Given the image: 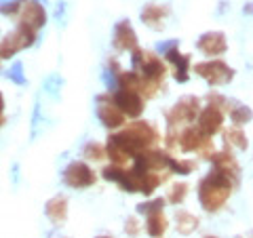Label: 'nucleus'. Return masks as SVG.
Returning a JSON list of instances; mask_svg holds the SVG:
<instances>
[{"label": "nucleus", "mask_w": 253, "mask_h": 238, "mask_svg": "<svg viewBox=\"0 0 253 238\" xmlns=\"http://www.w3.org/2000/svg\"><path fill=\"white\" fill-rule=\"evenodd\" d=\"M158 139H161V135H158V131L152 124L146 120H135L126 129L110 135L106 144V156L112 160V164L125 166L129 160L139 156L144 150L152 148Z\"/></svg>", "instance_id": "1"}, {"label": "nucleus", "mask_w": 253, "mask_h": 238, "mask_svg": "<svg viewBox=\"0 0 253 238\" xmlns=\"http://www.w3.org/2000/svg\"><path fill=\"white\" fill-rule=\"evenodd\" d=\"M232 188H234V181L228 175H224V173H219L215 169L207 173L199 184V202L203 211L207 213L221 211L232 194Z\"/></svg>", "instance_id": "2"}, {"label": "nucleus", "mask_w": 253, "mask_h": 238, "mask_svg": "<svg viewBox=\"0 0 253 238\" xmlns=\"http://www.w3.org/2000/svg\"><path fill=\"white\" fill-rule=\"evenodd\" d=\"M199 112H201V99L192 97V95L181 97L177 104L165 114V118H167V129H179V126H184V124L194 122V118L199 116Z\"/></svg>", "instance_id": "3"}, {"label": "nucleus", "mask_w": 253, "mask_h": 238, "mask_svg": "<svg viewBox=\"0 0 253 238\" xmlns=\"http://www.w3.org/2000/svg\"><path fill=\"white\" fill-rule=\"evenodd\" d=\"M194 72L199 74L209 86H221L228 84L234 78V70L221 59H211V61H201L194 66Z\"/></svg>", "instance_id": "4"}, {"label": "nucleus", "mask_w": 253, "mask_h": 238, "mask_svg": "<svg viewBox=\"0 0 253 238\" xmlns=\"http://www.w3.org/2000/svg\"><path fill=\"white\" fill-rule=\"evenodd\" d=\"M181 152H205V158L213 156V137H207L199 126H186L177 135Z\"/></svg>", "instance_id": "5"}, {"label": "nucleus", "mask_w": 253, "mask_h": 238, "mask_svg": "<svg viewBox=\"0 0 253 238\" xmlns=\"http://www.w3.org/2000/svg\"><path fill=\"white\" fill-rule=\"evenodd\" d=\"M34 42H36V32L26 26H19L13 34L2 38V42H0V59H11L15 53L28 49Z\"/></svg>", "instance_id": "6"}, {"label": "nucleus", "mask_w": 253, "mask_h": 238, "mask_svg": "<svg viewBox=\"0 0 253 238\" xmlns=\"http://www.w3.org/2000/svg\"><path fill=\"white\" fill-rule=\"evenodd\" d=\"M61 177L68 188H78V190L91 188V186H95V181H97L95 171L86 162H70L66 169H63Z\"/></svg>", "instance_id": "7"}, {"label": "nucleus", "mask_w": 253, "mask_h": 238, "mask_svg": "<svg viewBox=\"0 0 253 238\" xmlns=\"http://www.w3.org/2000/svg\"><path fill=\"white\" fill-rule=\"evenodd\" d=\"M112 104L121 110L125 114V118H139L144 114V108H146V101L139 93H133V91H125V89H118L112 95Z\"/></svg>", "instance_id": "8"}, {"label": "nucleus", "mask_w": 253, "mask_h": 238, "mask_svg": "<svg viewBox=\"0 0 253 238\" xmlns=\"http://www.w3.org/2000/svg\"><path fill=\"white\" fill-rule=\"evenodd\" d=\"M17 17H19V26H26L30 30L38 32L46 23V11L38 0H23Z\"/></svg>", "instance_id": "9"}, {"label": "nucleus", "mask_w": 253, "mask_h": 238, "mask_svg": "<svg viewBox=\"0 0 253 238\" xmlns=\"http://www.w3.org/2000/svg\"><path fill=\"white\" fill-rule=\"evenodd\" d=\"M97 116L106 129H118L125 124V114L112 104V95H99L97 97Z\"/></svg>", "instance_id": "10"}, {"label": "nucleus", "mask_w": 253, "mask_h": 238, "mask_svg": "<svg viewBox=\"0 0 253 238\" xmlns=\"http://www.w3.org/2000/svg\"><path fill=\"white\" fill-rule=\"evenodd\" d=\"M163 49H165V59L175 68V80L186 82L190 78V55H181L177 42H169Z\"/></svg>", "instance_id": "11"}, {"label": "nucleus", "mask_w": 253, "mask_h": 238, "mask_svg": "<svg viewBox=\"0 0 253 238\" xmlns=\"http://www.w3.org/2000/svg\"><path fill=\"white\" fill-rule=\"evenodd\" d=\"M209 160L213 162V169L219 171V173H224V175L230 177L234 184L239 181V175H241V166L239 162H236V158L234 154L230 152V146L226 144V148L221 150V152H213V156L209 158Z\"/></svg>", "instance_id": "12"}, {"label": "nucleus", "mask_w": 253, "mask_h": 238, "mask_svg": "<svg viewBox=\"0 0 253 238\" xmlns=\"http://www.w3.org/2000/svg\"><path fill=\"white\" fill-rule=\"evenodd\" d=\"M196 49L207 57H219L228 51V40L224 36V32H205L196 42Z\"/></svg>", "instance_id": "13"}, {"label": "nucleus", "mask_w": 253, "mask_h": 238, "mask_svg": "<svg viewBox=\"0 0 253 238\" xmlns=\"http://www.w3.org/2000/svg\"><path fill=\"white\" fill-rule=\"evenodd\" d=\"M199 122H196V126L207 135V137H213L215 133L221 131V126H224V112H221L219 108L215 106H207V108H203L201 112H199Z\"/></svg>", "instance_id": "14"}, {"label": "nucleus", "mask_w": 253, "mask_h": 238, "mask_svg": "<svg viewBox=\"0 0 253 238\" xmlns=\"http://www.w3.org/2000/svg\"><path fill=\"white\" fill-rule=\"evenodd\" d=\"M112 44L116 51H133L137 49V34L133 30L129 19H123L114 26V36H112Z\"/></svg>", "instance_id": "15"}, {"label": "nucleus", "mask_w": 253, "mask_h": 238, "mask_svg": "<svg viewBox=\"0 0 253 238\" xmlns=\"http://www.w3.org/2000/svg\"><path fill=\"white\" fill-rule=\"evenodd\" d=\"M167 13H169L167 6L148 4V6H144V11H141V21H144L148 28H152V30H161L165 17H167Z\"/></svg>", "instance_id": "16"}, {"label": "nucleus", "mask_w": 253, "mask_h": 238, "mask_svg": "<svg viewBox=\"0 0 253 238\" xmlns=\"http://www.w3.org/2000/svg\"><path fill=\"white\" fill-rule=\"evenodd\" d=\"M46 215H49L51 221L55 224H61V221H66L68 217V198L66 196H55L51 198L49 202H46Z\"/></svg>", "instance_id": "17"}, {"label": "nucleus", "mask_w": 253, "mask_h": 238, "mask_svg": "<svg viewBox=\"0 0 253 238\" xmlns=\"http://www.w3.org/2000/svg\"><path fill=\"white\" fill-rule=\"evenodd\" d=\"M167 228H169V221H167V217L163 215V211L150 213V215H146V232H148V236L161 238Z\"/></svg>", "instance_id": "18"}, {"label": "nucleus", "mask_w": 253, "mask_h": 238, "mask_svg": "<svg viewBox=\"0 0 253 238\" xmlns=\"http://www.w3.org/2000/svg\"><path fill=\"white\" fill-rule=\"evenodd\" d=\"M175 226H177V232L179 234H192L196 228H199V217L192 215V213H188V211H179L177 215H175Z\"/></svg>", "instance_id": "19"}, {"label": "nucleus", "mask_w": 253, "mask_h": 238, "mask_svg": "<svg viewBox=\"0 0 253 238\" xmlns=\"http://www.w3.org/2000/svg\"><path fill=\"white\" fill-rule=\"evenodd\" d=\"M224 139L228 146H234L239 150H247L249 148V141L245 137V133L239 129V126H232V129H226L224 131Z\"/></svg>", "instance_id": "20"}, {"label": "nucleus", "mask_w": 253, "mask_h": 238, "mask_svg": "<svg viewBox=\"0 0 253 238\" xmlns=\"http://www.w3.org/2000/svg\"><path fill=\"white\" fill-rule=\"evenodd\" d=\"M230 120L234 126H241V124H247L251 118H253V112H251V108L247 106H243V104H236V106H230Z\"/></svg>", "instance_id": "21"}, {"label": "nucleus", "mask_w": 253, "mask_h": 238, "mask_svg": "<svg viewBox=\"0 0 253 238\" xmlns=\"http://www.w3.org/2000/svg\"><path fill=\"white\" fill-rule=\"evenodd\" d=\"M186 194H188V184H184V181H179V184H173L169 188L167 192V200L171 204H181L186 200Z\"/></svg>", "instance_id": "22"}, {"label": "nucleus", "mask_w": 253, "mask_h": 238, "mask_svg": "<svg viewBox=\"0 0 253 238\" xmlns=\"http://www.w3.org/2000/svg\"><path fill=\"white\" fill-rule=\"evenodd\" d=\"M83 152H84V158H89V160H93V162H99V160H104L106 158V148L101 146V144H86L84 148H83Z\"/></svg>", "instance_id": "23"}, {"label": "nucleus", "mask_w": 253, "mask_h": 238, "mask_svg": "<svg viewBox=\"0 0 253 238\" xmlns=\"http://www.w3.org/2000/svg\"><path fill=\"white\" fill-rule=\"evenodd\" d=\"M194 162L192 160H177V158H173L171 156V160H169V171L171 173H177V175H188V173H192L194 171Z\"/></svg>", "instance_id": "24"}, {"label": "nucleus", "mask_w": 253, "mask_h": 238, "mask_svg": "<svg viewBox=\"0 0 253 238\" xmlns=\"http://www.w3.org/2000/svg\"><path fill=\"white\" fill-rule=\"evenodd\" d=\"M165 202L163 198H154V200H150V202H144V204H137V213H144V215H150V213H158V211H163L165 209Z\"/></svg>", "instance_id": "25"}, {"label": "nucleus", "mask_w": 253, "mask_h": 238, "mask_svg": "<svg viewBox=\"0 0 253 238\" xmlns=\"http://www.w3.org/2000/svg\"><path fill=\"white\" fill-rule=\"evenodd\" d=\"M6 76H9L11 80L19 82V84H23V82H26V78H21V63H15V66H13V70H11V72L6 74Z\"/></svg>", "instance_id": "26"}, {"label": "nucleus", "mask_w": 253, "mask_h": 238, "mask_svg": "<svg viewBox=\"0 0 253 238\" xmlns=\"http://www.w3.org/2000/svg\"><path fill=\"white\" fill-rule=\"evenodd\" d=\"M125 230H126V232H129L131 236H135V234L139 232V224H137V219H135V217H129V219H126Z\"/></svg>", "instance_id": "27"}, {"label": "nucleus", "mask_w": 253, "mask_h": 238, "mask_svg": "<svg viewBox=\"0 0 253 238\" xmlns=\"http://www.w3.org/2000/svg\"><path fill=\"white\" fill-rule=\"evenodd\" d=\"M2 110H4V99H2V93H0V116H2Z\"/></svg>", "instance_id": "28"}, {"label": "nucleus", "mask_w": 253, "mask_h": 238, "mask_svg": "<svg viewBox=\"0 0 253 238\" xmlns=\"http://www.w3.org/2000/svg\"><path fill=\"white\" fill-rule=\"evenodd\" d=\"M245 13H253V4H249L247 9H245Z\"/></svg>", "instance_id": "29"}, {"label": "nucleus", "mask_w": 253, "mask_h": 238, "mask_svg": "<svg viewBox=\"0 0 253 238\" xmlns=\"http://www.w3.org/2000/svg\"><path fill=\"white\" fill-rule=\"evenodd\" d=\"M97 238H112V236H97Z\"/></svg>", "instance_id": "30"}, {"label": "nucleus", "mask_w": 253, "mask_h": 238, "mask_svg": "<svg viewBox=\"0 0 253 238\" xmlns=\"http://www.w3.org/2000/svg\"><path fill=\"white\" fill-rule=\"evenodd\" d=\"M205 238H217V236H205Z\"/></svg>", "instance_id": "31"}]
</instances>
